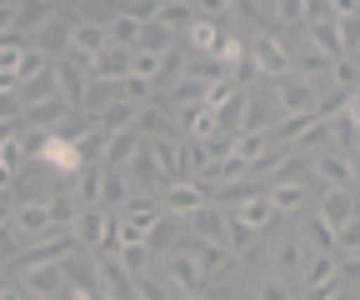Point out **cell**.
<instances>
[{"label":"cell","mask_w":360,"mask_h":300,"mask_svg":"<svg viewBox=\"0 0 360 300\" xmlns=\"http://www.w3.org/2000/svg\"><path fill=\"white\" fill-rule=\"evenodd\" d=\"M141 145H146V136H141V131H120V136H110V141H105L101 165H105V170H130V165H135V155H141Z\"/></svg>","instance_id":"e0dca14e"},{"label":"cell","mask_w":360,"mask_h":300,"mask_svg":"<svg viewBox=\"0 0 360 300\" xmlns=\"http://www.w3.org/2000/svg\"><path fill=\"white\" fill-rule=\"evenodd\" d=\"M315 216H321L330 230H340L345 221H355V216H360V195H355V190H326Z\"/></svg>","instance_id":"9a60e30c"},{"label":"cell","mask_w":360,"mask_h":300,"mask_svg":"<svg viewBox=\"0 0 360 300\" xmlns=\"http://www.w3.org/2000/svg\"><path fill=\"white\" fill-rule=\"evenodd\" d=\"M345 295V280H330V285H315V290H305L300 300H340Z\"/></svg>","instance_id":"8d00e7d4"},{"label":"cell","mask_w":360,"mask_h":300,"mask_svg":"<svg viewBox=\"0 0 360 300\" xmlns=\"http://www.w3.org/2000/svg\"><path fill=\"white\" fill-rule=\"evenodd\" d=\"M35 160H40V165H51L65 185H70L80 170L90 165V160H85V150H80V141H70V136H45V141L35 145Z\"/></svg>","instance_id":"6da1fadb"},{"label":"cell","mask_w":360,"mask_h":300,"mask_svg":"<svg viewBox=\"0 0 360 300\" xmlns=\"http://www.w3.org/2000/svg\"><path fill=\"white\" fill-rule=\"evenodd\" d=\"M276 105H281V115H315L321 110V91L305 85L300 75H290V80H276Z\"/></svg>","instance_id":"7c38bea8"},{"label":"cell","mask_w":360,"mask_h":300,"mask_svg":"<svg viewBox=\"0 0 360 300\" xmlns=\"http://www.w3.org/2000/svg\"><path fill=\"white\" fill-rule=\"evenodd\" d=\"M340 280H345V290L360 285V255H340Z\"/></svg>","instance_id":"74e56055"},{"label":"cell","mask_w":360,"mask_h":300,"mask_svg":"<svg viewBox=\"0 0 360 300\" xmlns=\"http://www.w3.org/2000/svg\"><path fill=\"white\" fill-rule=\"evenodd\" d=\"M295 75L305 80V85H315V91H335V60L330 56H321L310 46V40H300V51H295Z\"/></svg>","instance_id":"8fae6325"},{"label":"cell","mask_w":360,"mask_h":300,"mask_svg":"<svg viewBox=\"0 0 360 300\" xmlns=\"http://www.w3.org/2000/svg\"><path fill=\"white\" fill-rule=\"evenodd\" d=\"M186 230H191V240H205V245H225L231 250V235H236V221H231V210L225 205H205V210H195V216L186 221Z\"/></svg>","instance_id":"ba28073f"},{"label":"cell","mask_w":360,"mask_h":300,"mask_svg":"<svg viewBox=\"0 0 360 300\" xmlns=\"http://www.w3.org/2000/svg\"><path fill=\"white\" fill-rule=\"evenodd\" d=\"M135 295H141V300H175V290H170L160 275H146V280H135Z\"/></svg>","instance_id":"e575fe53"},{"label":"cell","mask_w":360,"mask_h":300,"mask_svg":"<svg viewBox=\"0 0 360 300\" xmlns=\"http://www.w3.org/2000/svg\"><path fill=\"white\" fill-rule=\"evenodd\" d=\"M250 56H255L260 75H270V80H290L295 75V51L285 46L281 35H270V30H255L250 35Z\"/></svg>","instance_id":"7a4b0ae2"},{"label":"cell","mask_w":360,"mask_h":300,"mask_svg":"<svg viewBox=\"0 0 360 300\" xmlns=\"http://www.w3.org/2000/svg\"><path fill=\"white\" fill-rule=\"evenodd\" d=\"M70 110H75V105H70L65 96H45V100L20 105L25 125H30V131H45V136H65L70 125H75V115H70Z\"/></svg>","instance_id":"3957f363"},{"label":"cell","mask_w":360,"mask_h":300,"mask_svg":"<svg viewBox=\"0 0 360 300\" xmlns=\"http://www.w3.org/2000/svg\"><path fill=\"white\" fill-rule=\"evenodd\" d=\"M20 165H25V141H20V131H11L0 141V170H6V181L20 176Z\"/></svg>","instance_id":"4dcf8cb0"},{"label":"cell","mask_w":360,"mask_h":300,"mask_svg":"<svg viewBox=\"0 0 360 300\" xmlns=\"http://www.w3.org/2000/svg\"><path fill=\"white\" fill-rule=\"evenodd\" d=\"M6 230H15L20 240H45L56 230V216H51V200H20V210L6 221Z\"/></svg>","instance_id":"30bf717a"},{"label":"cell","mask_w":360,"mask_h":300,"mask_svg":"<svg viewBox=\"0 0 360 300\" xmlns=\"http://www.w3.org/2000/svg\"><path fill=\"white\" fill-rule=\"evenodd\" d=\"M160 200H165V216H170V221H191L195 210L210 205V190H205V185H191V181H175Z\"/></svg>","instance_id":"4fadbf2b"},{"label":"cell","mask_w":360,"mask_h":300,"mask_svg":"<svg viewBox=\"0 0 360 300\" xmlns=\"http://www.w3.org/2000/svg\"><path fill=\"white\" fill-rule=\"evenodd\" d=\"M340 300H360V295H350V290H345V295H340Z\"/></svg>","instance_id":"b9f144b4"},{"label":"cell","mask_w":360,"mask_h":300,"mask_svg":"<svg viewBox=\"0 0 360 300\" xmlns=\"http://www.w3.org/2000/svg\"><path fill=\"white\" fill-rule=\"evenodd\" d=\"M120 96H125V100H135V105H150V96H155V80H141V75H130V80L120 85Z\"/></svg>","instance_id":"836d02e7"},{"label":"cell","mask_w":360,"mask_h":300,"mask_svg":"<svg viewBox=\"0 0 360 300\" xmlns=\"http://www.w3.org/2000/svg\"><path fill=\"white\" fill-rule=\"evenodd\" d=\"M0 300H25V295L20 290H0Z\"/></svg>","instance_id":"ab89813d"},{"label":"cell","mask_w":360,"mask_h":300,"mask_svg":"<svg viewBox=\"0 0 360 300\" xmlns=\"http://www.w3.org/2000/svg\"><path fill=\"white\" fill-rule=\"evenodd\" d=\"M155 20L186 35V30H191V20H195V11L186 6V0H160V6H155Z\"/></svg>","instance_id":"f546056e"},{"label":"cell","mask_w":360,"mask_h":300,"mask_svg":"<svg viewBox=\"0 0 360 300\" xmlns=\"http://www.w3.org/2000/svg\"><path fill=\"white\" fill-rule=\"evenodd\" d=\"M340 280V255H310V270L300 280V290H315V285H330Z\"/></svg>","instance_id":"83f0119b"},{"label":"cell","mask_w":360,"mask_h":300,"mask_svg":"<svg viewBox=\"0 0 360 300\" xmlns=\"http://www.w3.org/2000/svg\"><path fill=\"white\" fill-rule=\"evenodd\" d=\"M75 250H80L75 230H51L45 240H35V245L20 255V270H30V266H65Z\"/></svg>","instance_id":"9c48e42d"},{"label":"cell","mask_w":360,"mask_h":300,"mask_svg":"<svg viewBox=\"0 0 360 300\" xmlns=\"http://www.w3.org/2000/svg\"><path fill=\"white\" fill-rule=\"evenodd\" d=\"M345 120H350L355 131H360V96H350V105H345Z\"/></svg>","instance_id":"f35d334b"},{"label":"cell","mask_w":360,"mask_h":300,"mask_svg":"<svg viewBox=\"0 0 360 300\" xmlns=\"http://www.w3.org/2000/svg\"><path fill=\"white\" fill-rule=\"evenodd\" d=\"M155 275H160L175 295H195V290L205 285V270L195 266V255H191V250H165V255H160V266H155Z\"/></svg>","instance_id":"277c9868"},{"label":"cell","mask_w":360,"mask_h":300,"mask_svg":"<svg viewBox=\"0 0 360 300\" xmlns=\"http://www.w3.org/2000/svg\"><path fill=\"white\" fill-rule=\"evenodd\" d=\"M205 165H210V155H205V145H200V141H180V170H175V181L200 185Z\"/></svg>","instance_id":"7402d4cb"},{"label":"cell","mask_w":360,"mask_h":300,"mask_svg":"<svg viewBox=\"0 0 360 300\" xmlns=\"http://www.w3.org/2000/svg\"><path fill=\"white\" fill-rule=\"evenodd\" d=\"M56 85L70 105H85L90 100V70L80 60H56Z\"/></svg>","instance_id":"2e32d148"},{"label":"cell","mask_w":360,"mask_h":300,"mask_svg":"<svg viewBox=\"0 0 360 300\" xmlns=\"http://www.w3.org/2000/svg\"><path fill=\"white\" fill-rule=\"evenodd\" d=\"M265 195H270V205H276V216H300V205H305V181H281V185H270Z\"/></svg>","instance_id":"d4e9b609"},{"label":"cell","mask_w":360,"mask_h":300,"mask_svg":"<svg viewBox=\"0 0 360 300\" xmlns=\"http://www.w3.org/2000/svg\"><path fill=\"white\" fill-rule=\"evenodd\" d=\"M175 300H205V295H200V290H195V295H175Z\"/></svg>","instance_id":"60d3db41"},{"label":"cell","mask_w":360,"mask_h":300,"mask_svg":"<svg viewBox=\"0 0 360 300\" xmlns=\"http://www.w3.org/2000/svg\"><path fill=\"white\" fill-rule=\"evenodd\" d=\"M70 190H75L80 210H96V205L105 200V165H85L80 176L70 181Z\"/></svg>","instance_id":"ac0fdd59"},{"label":"cell","mask_w":360,"mask_h":300,"mask_svg":"<svg viewBox=\"0 0 360 300\" xmlns=\"http://www.w3.org/2000/svg\"><path fill=\"white\" fill-rule=\"evenodd\" d=\"M175 250H191V255H195V266H200L205 275H215V270H225V266L236 261V255L225 250V245H205V240H186V245H175Z\"/></svg>","instance_id":"cb8c5ba5"},{"label":"cell","mask_w":360,"mask_h":300,"mask_svg":"<svg viewBox=\"0 0 360 300\" xmlns=\"http://www.w3.org/2000/svg\"><path fill=\"white\" fill-rule=\"evenodd\" d=\"M300 235H305V245L315 250V255H340L335 250V230L321 221V216H310V221H300Z\"/></svg>","instance_id":"4316f807"},{"label":"cell","mask_w":360,"mask_h":300,"mask_svg":"<svg viewBox=\"0 0 360 300\" xmlns=\"http://www.w3.org/2000/svg\"><path fill=\"white\" fill-rule=\"evenodd\" d=\"M45 200H51L56 230H75V221H80V200H75V190H70V185H60L56 195H45Z\"/></svg>","instance_id":"484cf974"},{"label":"cell","mask_w":360,"mask_h":300,"mask_svg":"<svg viewBox=\"0 0 360 300\" xmlns=\"http://www.w3.org/2000/svg\"><path fill=\"white\" fill-rule=\"evenodd\" d=\"M130 195H135V181H130V170H105V210L110 216H120V210L130 205Z\"/></svg>","instance_id":"603a6c76"},{"label":"cell","mask_w":360,"mask_h":300,"mask_svg":"<svg viewBox=\"0 0 360 300\" xmlns=\"http://www.w3.org/2000/svg\"><path fill=\"white\" fill-rule=\"evenodd\" d=\"M270 20L276 25H305V0H276V6H265Z\"/></svg>","instance_id":"1f68e13d"},{"label":"cell","mask_w":360,"mask_h":300,"mask_svg":"<svg viewBox=\"0 0 360 300\" xmlns=\"http://www.w3.org/2000/svg\"><path fill=\"white\" fill-rule=\"evenodd\" d=\"M20 285L35 300H70L75 295V275L65 266H30V270H20Z\"/></svg>","instance_id":"5b68a950"},{"label":"cell","mask_w":360,"mask_h":300,"mask_svg":"<svg viewBox=\"0 0 360 300\" xmlns=\"http://www.w3.org/2000/svg\"><path fill=\"white\" fill-rule=\"evenodd\" d=\"M51 20V6H20V0H11L6 6V40H15V30H35Z\"/></svg>","instance_id":"44dd1931"},{"label":"cell","mask_w":360,"mask_h":300,"mask_svg":"<svg viewBox=\"0 0 360 300\" xmlns=\"http://www.w3.org/2000/svg\"><path fill=\"white\" fill-rule=\"evenodd\" d=\"M110 46H115V40H110V25H105V20L90 15V20H75V25H70V60L90 65V60H101Z\"/></svg>","instance_id":"52a82bcc"},{"label":"cell","mask_w":360,"mask_h":300,"mask_svg":"<svg viewBox=\"0 0 360 300\" xmlns=\"http://www.w3.org/2000/svg\"><path fill=\"white\" fill-rule=\"evenodd\" d=\"M340 51L345 60L360 56V6H340Z\"/></svg>","instance_id":"f1b7e54d"},{"label":"cell","mask_w":360,"mask_h":300,"mask_svg":"<svg viewBox=\"0 0 360 300\" xmlns=\"http://www.w3.org/2000/svg\"><path fill=\"white\" fill-rule=\"evenodd\" d=\"M335 250H340V255H360V216L335 230Z\"/></svg>","instance_id":"d6a6232c"},{"label":"cell","mask_w":360,"mask_h":300,"mask_svg":"<svg viewBox=\"0 0 360 300\" xmlns=\"http://www.w3.org/2000/svg\"><path fill=\"white\" fill-rule=\"evenodd\" d=\"M310 245H305V235L295 230V235H285L276 250H270V275H281V280H290V285H300L305 280V270H310Z\"/></svg>","instance_id":"8992f818"},{"label":"cell","mask_w":360,"mask_h":300,"mask_svg":"<svg viewBox=\"0 0 360 300\" xmlns=\"http://www.w3.org/2000/svg\"><path fill=\"white\" fill-rule=\"evenodd\" d=\"M115 261H120V270H125L130 280H146V275H155L160 255H155L150 245H120V250H115Z\"/></svg>","instance_id":"ffe728a7"},{"label":"cell","mask_w":360,"mask_h":300,"mask_svg":"<svg viewBox=\"0 0 360 300\" xmlns=\"http://www.w3.org/2000/svg\"><path fill=\"white\" fill-rule=\"evenodd\" d=\"M355 60H360V56H355Z\"/></svg>","instance_id":"7bdbcfd3"},{"label":"cell","mask_w":360,"mask_h":300,"mask_svg":"<svg viewBox=\"0 0 360 300\" xmlns=\"http://www.w3.org/2000/svg\"><path fill=\"white\" fill-rule=\"evenodd\" d=\"M310 170L326 181V190H355V165L340 150H321V155L310 160Z\"/></svg>","instance_id":"5bb4252c"},{"label":"cell","mask_w":360,"mask_h":300,"mask_svg":"<svg viewBox=\"0 0 360 300\" xmlns=\"http://www.w3.org/2000/svg\"><path fill=\"white\" fill-rule=\"evenodd\" d=\"M231 216L255 235V230H265L270 221H276V205H270V195L260 190V195H250V200H240V205H231Z\"/></svg>","instance_id":"d6986e66"},{"label":"cell","mask_w":360,"mask_h":300,"mask_svg":"<svg viewBox=\"0 0 360 300\" xmlns=\"http://www.w3.org/2000/svg\"><path fill=\"white\" fill-rule=\"evenodd\" d=\"M260 300H295V290H290V280H281V275H265V280H260Z\"/></svg>","instance_id":"d590c367"}]
</instances>
